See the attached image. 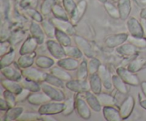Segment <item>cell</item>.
<instances>
[{"instance_id":"obj_50","label":"cell","mask_w":146,"mask_h":121,"mask_svg":"<svg viewBox=\"0 0 146 121\" xmlns=\"http://www.w3.org/2000/svg\"><path fill=\"white\" fill-rule=\"evenodd\" d=\"M76 4L77 3H76L74 0H63L62 1L63 7H64L66 11L67 12H68V14H69V17L70 14L72 13V11H74V9H75Z\"/></svg>"},{"instance_id":"obj_13","label":"cell","mask_w":146,"mask_h":121,"mask_svg":"<svg viewBox=\"0 0 146 121\" xmlns=\"http://www.w3.org/2000/svg\"><path fill=\"white\" fill-rule=\"evenodd\" d=\"M127 28L130 33V35L137 37L143 36L142 24L141 21L137 19L135 17H131L127 20Z\"/></svg>"},{"instance_id":"obj_4","label":"cell","mask_w":146,"mask_h":121,"mask_svg":"<svg viewBox=\"0 0 146 121\" xmlns=\"http://www.w3.org/2000/svg\"><path fill=\"white\" fill-rule=\"evenodd\" d=\"M47 73L44 72L35 67L30 66L29 68L21 69V74L24 78L37 83H43L45 81L46 75Z\"/></svg>"},{"instance_id":"obj_61","label":"cell","mask_w":146,"mask_h":121,"mask_svg":"<svg viewBox=\"0 0 146 121\" xmlns=\"http://www.w3.org/2000/svg\"><path fill=\"white\" fill-rule=\"evenodd\" d=\"M141 3L146 5V0H141Z\"/></svg>"},{"instance_id":"obj_8","label":"cell","mask_w":146,"mask_h":121,"mask_svg":"<svg viewBox=\"0 0 146 121\" xmlns=\"http://www.w3.org/2000/svg\"><path fill=\"white\" fill-rule=\"evenodd\" d=\"M73 36H74L76 46H78V48L81 50L84 56H86L88 58L95 56V54H94L91 44L85 38L79 35H76V34L74 35Z\"/></svg>"},{"instance_id":"obj_33","label":"cell","mask_w":146,"mask_h":121,"mask_svg":"<svg viewBox=\"0 0 146 121\" xmlns=\"http://www.w3.org/2000/svg\"><path fill=\"white\" fill-rule=\"evenodd\" d=\"M97 98L99 101L100 103L103 107L106 106H115L116 105V100L113 95L106 93H102L98 94Z\"/></svg>"},{"instance_id":"obj_36","label":"cell","mask_w":146,"mask_h":121,"mask_svg":"<svg viewBox=\"0 0 146 121\" xmlns=\"http://www.w3.org/2000/svg\"><path fill=\"white\" fill-rule=\"evenodd\" d=\"M88 76L89 73L88 69V62L85 59H83L77 68L76 78L79 80H87Z\"/></svg>"},{"instance_id":"obj_45","label":"cell","mask_w":146,"mask_h":121,"mask_svg":"<svg viewBox=\"0 0 146 121\" xmlns=\"http://www.w3.org/2000/svg\"><path fill=\"white\" fill-rule=\"evenodd\" d=\"M24 36H25V32L24 31H20V30H16V31L11 32L8 40L12 46L17 45L24 39Z\"/></svg>"},{"instance_id":"obj_5","label":"cell","mask_w":146,"mask_h":121,"mask_svg":"<svg viewBox=\"0 0 146 121\" xmlns=\"http://www.w3.org/2000/svg\"><path fill=\"white\" fill-rule=\"evenodd\" d=\"M117 75H119L128 85L132 86H138L141 85V81L135 73L131 72V71L125 67L120 66L116 68Z\"/></svg>"},{"instance_id":"obj_24","label":"cell","mask_w":146,"mask_h":121,"mask_svg":"<svg viewBox=\"0 0 146 121\" xmlns=\"http://www.w3.org/2000/svg\"><path fill=\"white\" fill-rule=\"evenodd\" d=\"M1 85L4 89L13 93L16 95H18L23 90V87L19 81H12L7 78L1 80Z\"/></svg>"},{"instance_id":"obj_16","label":"cell","mask_w":146,"mask_h":121,"mask_svg":"<svg viewBox=\"0 0 146 121\" xmlns=\"http://www.w3.org/2000/svg\"><path fill=\"white\" fill-rule=\"evenodd\" d=\"M1 73L5 78L12 81H19L23 78L21 69H18L11 65L1 68Z\"/></svg>"},{"instance_id":"obj_2","label":"cell","mask_w":146,"mask_h":121,"mask_svg":"<svg viewBox=\"0 0 146 121\" xmlns=\"http://www.w3.org/2000/svg\"><path fill=\"white\" fill-rule=\"evenodd\" d=\"M41 91L46 94L53 101L63 102L65 100V94L61 88L53 86L46 82L41 83Z\"/></svg>"},{"instance_id":"obj_15","label":"cell","mask_w":146,"mask_h":121,"mask_svg":"<svg viewBox=\"0 0 146 121\" xmlns=\"http://www.w3.org/2000/svg\"><path fill=\"white\" fill-rule=\"evenodd\" d=\"M29 32L31 36L37 40L38 44L41 45L45 42V38L46 36L40 23L34 21H31L29 25Z\"/></svg>"},{"instance_id":"obj_43","label":"cell","mask_w":146,"mask_h":121,"mask_svg":"<svg viewBox=\"0 0 146 121\" xmlns=\"http://www.w3.org/2000/svg\"><path fill=\"white\" fill-rule=\"evenodd\" d=\"M127 41L132 44L138 49H144L146 48V38L144 36L137 37L129 35Z\"/></svg>"},{"instance_id":"obj_21","label":"cell","mask_w":146,"mask_h":121,"mask_svg":"<svg viewBox=\"0 0 146 121\" xmlns=\"http://www.w3.org/2000/svg\"><path fill=\"white\" fill-rule=\"evenodd\" d=\"M138 48L131 43H124L122 45L117 47L115 51L118 55L123 57H131L138 53Z\"/></svg>"},{"instance_id":"obj_9","label":"cell","mask_w":146,"mask_h":121,"mask_svg":"<svg viewBox=\"0 0 146 121\" xmlns=\"http://www.w3.org/2000/svg\"><path fill=\"white\" fill-rule=\"evenodd\" d=\"M135 101L132 95H128L119 107V112L123 120H126L131 116L135 108Z\"/></svg>"},{"instance_id":"obj_62","label":"cell","mask_w":146,"mask_h":121,"mask_svg":"<svg viewBox=\"0 0 146 121\" xmlns=\"http://www.w3.org/2000/svg\"><path fill=\"white\" fill-rule=\"evenodd\" d=\"M62 1L63 0H56L57 3H58V4H61V3H62Z\"/></svg>"},{"instance_id":"obj_38","label":"cell","mask_w":146,"mask_h":121,"mask_svg":"<svg viewBox=\"0 0 146 121\" xmlns=\"http://www.w3.org/2000/svg\"><path fill=\"white\" fill-rule=\"evenodd\" d=\"M103 4H104V9H105L106 13L111 17V18L114 19H121V17H120V12L119 10H118V7L115 6L113 3L110 2V1H106V2H104Z\"/></svg>"},{"instance_id":"obj_57","label":"cell","mask_w":146,"mask_h":121,"mask_svg":"<svg viewBox=\"0 0 146 121\" xmlns=\"http://www.w3.org/2000/svg\"><path fill=\"white\" fill-rule=\"evenodd\" d=\"M141 87L143 93L146 98V81H143V82L141 83Z\"/></svg>"},{"instance_id":"obj_42","label":"cell","mask_w":146,"mask_h":121,"mask_svg":"<svg viewBox=\"0 0 146 121\" xmlns=\"http://www.w3.org/2000/svg\"><path fill=\"white\" fill-rule=\"evenodd\" d=\"M44 82L50 84V85H53V86L57 87V88H64L65 86V83H64V81H63L62 80L59 79L58 78H57L55 75H52L51 73H47L46 75L45 81Z\"/></svg>"},{"instance_id":"obj_18","label":"cell","mask_w":146,"mask_h":121,"mask_svg":"<svg viewBox=\"0 0 146 121\" xmlns=\"http://www.w3.org/2000/svg\"><path fill=\"white\" fill-rule=\"evenodd\" d=\"M38 45H39L36 38L32 37L31 36H28L25 39V41L23 42L21 48L19 49V54L23 55V54H31V53L35 52Z\"/></svg>"},{"instance_id":"obj_12","label":"cell","mask_w":146,"mask_h":121,"mask_svg":"<svg viewBox=\"0 0 146 121\" xmlns=\"http://www.w3.org/2000/svg\"><path fill=\"white\" fill-rule=\"evenodd\" d=\"M51 21L56 26V28L61 31H64L70 36H74L76 34V29L74 25L71 22L70 20H64L61 19L53 17L51 19Z\"/></svg>"},{"instance_id":"obj_14","label":"cell","mask_w":146,"mask_h":121,"mask_svg":"<svg viewBox=\"0 0 146 121\" xmlns=\"http://www.w3.org/2000/svg\"><path fill=\"white\" fill-rule=\"evenodd\" d=\"M98 74L101 78L103 87L107 91H111L113 88L112 81V75H111L108 68L105 65L101 64L98 69Z\"/></svg>"},{"instance_id":"obj_41","label":"cell","mask_w":146,"mask_h":121,"mask_svg":"<svg viewBox=\"0 0 146 121\" xmlns=\"http://www.w3.org/2000/svg\"><path fill=\"white\" fill-rule=\"evenodd\" d=\"M56 3V0H43L40 7V12L44 16L49 15L52 11L53 7Z\"/></svg>"},{"instance_id":"obj_27","label":"cell","mask_w":146,"mask_h":121,"mask_svg":"<svg viewBox=\"0 0 146 121\" xmlns=\"http://www.w3.org/2000/svg\"><path fill=\"white\" fill-rule=\"evenodd\" d=\"M50 73L55 75L64 82H67V81H71L72 79V76L68 72V71L58 66V65H56V66H52L50 68Z\"/></svg>"},{"instance_id":"obj_44","label":"cell","mask_w":146,"mask_h":121,"mask_svg":"<svg viewBox=\"0 0 146 121\" xmlns=\"http://www.w3.org/2000/svg\"><path fill=\"white\" fill-rule=\"evenodd\" d=\"M42 115L39 112H24L17 119L18 121H34V120H41Z\"/></svg>"},{"instance_id":"obj_60","label":"cell","mask_w":146,"mask_h":121,"mask_svg":"<svg viewBox=\"0 0 146 121\" xmlns=\"http://www.w3.org/2000/svg\"><path fill=\"white\" fill-rule=\"evenodd\" d=\"M98 1H99L101 3H102V4H104V2L107 1H108V0H98Z\"/></svg>"},{"instance_id":"obj_55","label":"cell","mask_w":146,"mask_h":121,"mask_svg":"<svg viewBox=\"0 0 146 121\" xmlns=\"http://www.w3.org/2000/svg\"><path fill=\"white\" fill-rule=\"evenodd\" d=\"M41 120L44 121H56L55 118H52L49 115H42V118H41Z\"/></svg>"},{"instance_id":"obj_11","label":"cell","mask_w":146,"mask_h":121,"mask_svg":"<svg viewBox=\"0 0 146 121\" xmlns=\"http://www.w3.org/2000/svg\"><path fill=\"white\" fill-rule=\"evenodd\" d=\"M75 110L80 118L84 120H88L91 116V109L82 98H77L75 100Z\"/></svg>"},{"instance_id":"obj_10","label":"cell","mask_w":146,"mask_h":121,"mask_svg":"<svg viewBox=\"0 0 146 121\" xmlns=\"http://www.w3.org/2000/svg\"><path fill=\"white\" fill-rule=\"evenodd\" d=\"M128 36L126 33L110 35L105 38L104 44L108 48H117L128 41Z\"/></svg>"},{"instance_id":"obj_31","label":"cell","mask_w":146,"mask_h":121,"mask_svg":"<svg viewBox=\"0 0 146 121\" xmlns=\"http://www.w3.org/2000/svg\"><path fill=\"white\" fill-rule=\"evenodd\" d=\"M19 82L20 83L23 88L29 90L31 93L38 92V91H41V83L36 82V81H31V80L27 79L23 77Z\"/></svg>"},{"instance_id":"obj_6","label":"cell","mask_w":146,"mask_h":121,"mask_svg":"<svg viewBox=\"0 0 146 121\" xmlns=\"http://www.w3.org/2000/svg\"><path fill=\"white\" fill-rule=\"evenodd\" d=\"M46 46L50 54L56 59L59 60L66 56L64 47L57 41L49 38L46 41Z\"/></svg>"},{"instance_id":"obj_58","label":"cell","mask_w":146,"mask_h":121,"mask_svg":"<svg viewBox=\"0 0 146 121\" xmlns=\"http://www.w3.org/2000/svg\"><path fill=\"white\" fill-rule=\"evenodd\" d=\"M140 17L141 19H143L146 20V9H143L141 10V13H140Z\"/></svg>"},{"instance_id":"obj_22","label":"cell","mask_w":146,"mask_h":121,"mask_svg":"<svg viewBox=\"0 0 146 121\" xmlns=\"http://www.w3.org/2000/svg\"><path fill=\"white\" fill-rule=\"evenodd\" d=\"M103 114L106 120L107 121H121L122 118L120 114L119 110L114 106L103 107Z\"/></svg>"},{"instance_id":"obj_17","label":"cell","mask_w":146,"mask_h":121,"mask_svg":"<svg viewBox=\"0 0 146 121\" xmlns=\"http://www.w3.org/2000/svg\"><path fill=\"white\" fill-rule=\"evenodd\" d=\"M29 103L33 105H41L51 101V99L44 92L31 93L27 99Z\"/></svg>"},{"instance_id":"obj_1","label":"cell","mask_w":146,"mask_h":121,"mask_svg":"<svg viewBox=\"0 0 146 121\" xmlns=\"http://www.w3.org/2000/svg\"><path fill=\"white\" fill-rule=\"evenodd\" d=\"M65 109V104L64 102H48L45 104L40 105L38 112L41 115H56L62 113Z\"/></svg>"},{"instance_id":"obj_28","label":"cell","mask_w":146,"mask_h":121,"mask_svg":"<svg viewBox=\"0 0 146 121\" xmlns=\"http://www.w3.org/2000/svg\"><path fill=\"white\" fill-rule=\"evenodd\" d=\"M112 81H113V85L115 89H116L117 91L123 95H127L128 93V89L127 85L125 81L121 78L118 75H112Z\"/></svg>"},{"instance_id":"obj_34","label":"cell","mask_w":146,"mask_h":121,"mask_svg":"<svg viewBox=\"0 0 146 121\" xmlns=\"http://www.w3.org/2000/svg\"><path fill=\"white\" fill-rule=\"evenodd\" d=\"M41 24V27L45 33L46 36L49 38H55V33L56 28L51 20L44 19Z\"/></svg>"},{"instance_id":"obj_25","label":"cell","mask_w":146,"mask_h":121,"mask_svg":"<svg viewBox=\"0 0 146 121\" xmlns=\"http://www.w3.org/2000/svg\"><path fill=\"white\" fill-rule=\"evenodd\" d=\"M36 56V54L35 52L21 55L17 60V65L21 69L32 66L35 63Z\"/></svg>"},{"instance_id":"obj_46","label":"cell","mask_w":146,"mask_h":121,"mask_svg":"<svg viewBox=\"0 0 146 121\" xmlns=\"http://www.w3.org/2000/svg\"><path fill=\"white\" fill-rule=\"evenodd\" d=\"M101 64L102 63H101L100 60L95 57L89 58V61H88V69L89 75L97 73Z\"/></svg>"},{"instance_id":"obj_51","label":"cell","mask_w":146,"mask_h":121,"mask_svg":"<svg viewBox=\"0 0 146 121\" xmlns=\"http://www.w3.org/2000/svg\"><path fill=\"white\" fill-rule=\"evenodd\" d=\"M12 49V45L9 40L1 41L0 44V56H3Z\"/></svg>"},{"instance_id":"obj_23","label":"cell","mask_w":146,"mask_h":121,"mask_svg":"<svg viewBox=\"0 0 146 121\" xmlns=\"http://www.w3.org/2000/svg\"><path fill=\"white\" fill-rule=\"evenodd\" d=\"M117 4H118L117 7L119 10L121 19L123 21H125L129 18L131 10H132L131 1V0H120Z\"/></svg>"},{"instance_id":"obj_59","label":"cell","mask_w":146,"mask_h":121,"mask_svg":"<svg viewBox=\"0 0 146 121\" xmlns=\"http://www.w3.org/2000/svg\"><path fill=\"white\" fill-rule=\"evenodd\" d=\"M140 105H141L143 109L146 110V99L141 100V101H140Z\"/></svg>"},{"instance_id":"obj_40","label":"cell","mask_w":146,"mask_h":121,"mask_svg":"<svg viewBox=\"0 0 146 121\" xmlns=\"http://www.w3.org/2000/svg\"><path fill=\"white\" fill-rule=\"evenodd\" d=\"M16 51L13 48L11 51H9L8 53L5 54L4 55L1 56V60H0V65H1V68L11 65L14 63Z\"/></svg>"},{"instance_id":"obj_53","label":"cell","mask_w":146,"mask_h":121,"mask_svg":"<svg viewBox=\"0 0 146 121\" xmlns=\"http://www.w3.org/2000/svg\"><path fill=\"white\" fill-rule=\"evenodd\" d=\"M24 9L28 8H36L37 6V0H22L20 4Z\"/></svg>"},{"instance_id":"obj_35","label":"cell","mask_w":146,"mask_h":121,"mask_svg":"<svg viewBox=\"0 0 146 121\" xmlns=\"http://www.w3.org/2000/svg\"><path fill=\"white\" fill-rule=\"evenodd\" d=\"M51 13H52L54 17H56V18L64 20H70L69 14L66 11L64 7L62 5H61V4L56 3L54 6V7H53Z\"/></svg>"},{"instance_id":"obj_30","label":"cell","mask_w":146,"mask_h":121,"mask_svg":"<svg viewBox=\"0 0 146 121\" xmlns=\"http://www.w3.org/2000/svg\"><path fill=\"white\" fill-rule=\"evenodd\" d=\"M146 66V59L144 58H141V57H138L131 61V62L128 63L127 68L131 72L135 73H136L138 71H141Z\"/></svg>"},{"instance_id":"obj_3","label":"cell","mask_w":146,"mask_h":121,"mask_svg":"<svg viewBox=\"0 0 146 121\" xmlns=\"http://www.w3.org/2000/svg\"><path fill=\"white\" fill-rule=\"evenodd\" d=\"M65 86L69 91L77 93H85L87 91H91L88 80L71 79L66 82Z\"/></svg>"},{"instance_id":"obj_54","label":"cell","mask_w":146,"mask_h":121,"mask_svg":"<svg viewBox=\"0 0 146 121\" xmlns=\"http://www.w3.org/2000/svg\"><path fill=\"white\" fill-rule=\"evenodd\" d=\"M10 108L9 105L7 103L6 100L4 99V97L0 98V110L1 111H7Z\"/></svg>"},{"instance_id":"obj_52","label":"cell","mask_w":146,"mask_h":121,"mask_svg":"<svg viewBox=\"0 0 146 121\" xmlns=\"http://www.w3.org/2000/svg\"><path fill=\"white\" fill-rule=\"evenodd\" d=\"M31 94V92H30L29 90L25 89V88H23L22 91L17 95V102H23L25 100L28 99L29 96Z\"/></svg>"},{"instance_id":"obj_19","label":"cell","mask_w":146,"mask_h":121,"mask_svg":"<svg viewBox=\"0 0 146 121\" xmlns=\"http://www.w3.org/2000/svg\"><path fill=\"white\" fill-rule=\"evenodd\" d=\"M79 64L80 62L78 61V59L68 56L61 58V59L58 60V61H57V65L58 66L61 67L62 68L68 71H72L77 70Z\"/></svg>"},{"instance_id":"obj_32","label":"cell","mask_w":146,"mask_h":121,"mask_svg":"<svg viewBox=\"0 0 146 121\" xmlns=\"http://www.w3.org/2000/svg\"><path fill=\"white\" fill-rule=\"evenodd\" d=\"M24 112V108L22 107H13L10 108L8 110L6 111L5 115H4V119L3 120L6 121H11V120H17L20 115Z\"/></svg>"},{"instance_id":"obj_39","label":"cell","mask_w":146,"mask_h":121,"mask_svg":"<svg viewBox=\"0 0 146 121\" xmlns=\"http://www.w3.org/2000/svg\"><path fill=\"white\" fill-rule=\"evenodd\" d=\"M64 50H65L66 56L76 58V59H81L82 58L83 55H84L81 50L76 46L70 45L67 46H64Z\"/></svg>"},{"instance_id":"obj_26","label":"cell","mask_w":146,"mask_h":121,"mask_svg":"<svg viewBox=\"0 0 146 121\" xmlns=\"http://www.w3.org/2000/svg\"><path fill=\"white\" fill-rule=\"evenodd\" d=\"M88 81H89L90 87H91V91H92L94 94L98 95L102 92L103 84L98 73L89 75Z\"/></svg>"},{"instance_id":"obj_48","label":"cell","mask_w":146,"mask_h":121,"mask_svg":"<svg viewBox=\"0 0 146 121\" xmlns=\"http://www.w3.org/2000/svg\"><path fill=\"white\" fill-rule=\"evenodd\" d=\"M64 102L65 104V109L63 111L62 114L65 116L71 115L75 110V100L73 97H71L64 101Z\"/></svg>"},{"instance_id":"obj_29","label":"cell","mask_w":146,"mask_h":121,"mask_svg":"<svg viewBox=\"0 0 146 121\" xmlns=\"http://www.w3.org/2000/svg\"><path fill=\"white\" fill-rule=\"evenodd\" d=\"M35 65L41 69H48L54 66V61L53 58L46 56H38L35 58Z\"/></svg>"},{"instance_id":"obj_49","label":"cell","mask_w":146,"mask_h":121,"mask_svg":"<svg viewBox=\"0 0 146 121\" xmlns=\"http://www.w3.org/2000/svg\"><path fill=\"white\" fill-rule=\"evenodd\" d=\"M3 97L6 100L7 103L9 104L10 108H13L17 105V95L14 93L7 91V90H5L3 93Z\"/></svg>"},{"instance_id":"obj_37","label":"cell","mask_w":146,"mask_h":121,"mask_svg":"<svg viewBox=\"0 0 146 121\" xmlns=\"http://www.w3.org/2000/svg\"><path fill=\"white\" fill-rule=\"evenodd\" d=\"M55 38L64 47L71 45V38L69 34H66V32L61 31L58 28H56V30Z\"/></svg>"},{"instance_id":"obj_20","label":"cell","mask_w":146,"mask_h":121,"mask_svg":"<svg viewBox=\"0 0 146 121\" xmlns=\"http://www.w3.org/2000/svg\"><path fill=\"white\" fill-rule=\"evenodd\" d=\"M85 100L91 109L96 112H99L102 110V105L100 103L97 95L94 94L92 91H87L84 93Z\"/></svg>"},{"instance_id":"obj_56","label":"cell","mask_w":146,"mask_h":121,"mask_svg":"<svg viewBox=\"0 0 146 121\" xmlns=\"http://www.w3.org/2000/svg\"><path fill=\"white\" fill-rule=\"evenodd\" d=\"M141 24H142L143 31V36L146 38V20L141 19Z\"/></svg>"},{"instance_id":"obj_63","label":"cell","mask_w":146,"mask_h":121,"mask_svg":"<svg viewBox=\"0 0 146 121\" xmlns=\"http://www.w3.org/2000/svg\"><path fill=\"white\" fill-rule=\"evenodd\" d=\"M113 1H114V2H116V3H118V1H120V0H113Z\"/></svg>"},{"instance_id":"obj_7","label":"cell","mask_w":146,"mask_h":121,"mask_svg":"<svg viewBox=\"0 0 146 121\" xmlns=\"http://www.w3.org/2000/svg\"><path fill=\"white\" fill-rule=\"evenodd\" d=\"M88 2L86 0H80L76 4L75 9L70 14V21L74 26L77 25L86 12Z\"/></svg>"},{"instance_id":"obj_47","label":"cell","mask_w":146,"mask_h":121,"mask_svg":"<svg viewBox=\"0 0 146 121\" xmlns=\"http://www.w3.org/2000/svg\"><path fill=\"white\" fill-rule=\"evenodd\" d=\"M26 14L29 16V17L33 21H36V22L41 23L44 20L42 17V14L39 11H37L35 8H28L24 9Z\"/></svg>"}]
</instances>
